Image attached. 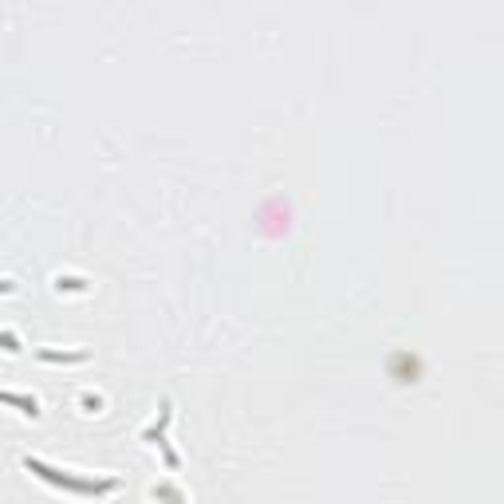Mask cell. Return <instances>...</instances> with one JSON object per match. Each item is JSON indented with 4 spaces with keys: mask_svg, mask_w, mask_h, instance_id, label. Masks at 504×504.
Returning <instances> with one entry per match:
<instances>
[{
    "mask_svg": "<svg viewBox=\"0 0 504 504\" xmlns=\"http://www.w3.org/2000/svg\"><path fill=\"white\" fill-rule=\"evenodd\" d=\"M24 469L36 473V477H43V481H52V485H60V488H68V493H79V496H103V493H114V481H79V477H68V473L52 469V465L36 461V457H28Z\"/></svg>",
    "mask_w": 504,
    "mask_h": 504,
    "instance_id": "1",
    "label": "cell"
},
{
    "mask_svg": "<svg viewBox=\"0 0 504 504\" xmlns=\"http://www.w3.org/2000/svg\"><path fill=\"white\" fill-rule=\"evenodd\" d=\"M0 402H9V406H16V410H24V414H40L36 410V398H24V394H9V390H0Z\"/></svg>",
    "mask_w": 504,
    "mask_h": 504,
    "instance_id": "2",
    "label": "cell"
},
{
    "mask_svg": "<svg viewBox=\"0 0 504 504\" xmlns=\"http://www.w3.org/2000/svg\"><path fill=\"white\" fill-rule=\"evenodd\" d=\"M40 359H48V363H83L87 355H83V350H75V355H60V350H40Z\"/></svg>",
    "mask_w": 504,
    "mask_h": 504,
    "instance_id": "3",
    "label": "cell"
},
{
    "mask_svg": "<svg viewBox=\"0 0 504 504\" xmlns=\"http://www.w3.org/2000/svg\"><path fill=\"white\" fill-rule=\"evenodd\" d=\"M0 347H4V350H20V347H16V339H12V335H0Z\"/></svg>",
    "mask_w": 504,
    "mask_h": 504,
    "instance_id": "4",
    "label": "cell"
},
{
    "mask_svg": "<svg viewBox=\"0 0 504 504\" xmlns=\"http://www.w3.org/2000/svg\"><path fill=\"white\" fill-rule=\"evenodd\" d=\"M0 291H12V284H9V280H0Z\"/></svg>",
    "mask_w": 504,
    "mask_h": 504,
    "instance_id": "5",
    "label": "cell"
}]
</instances>
